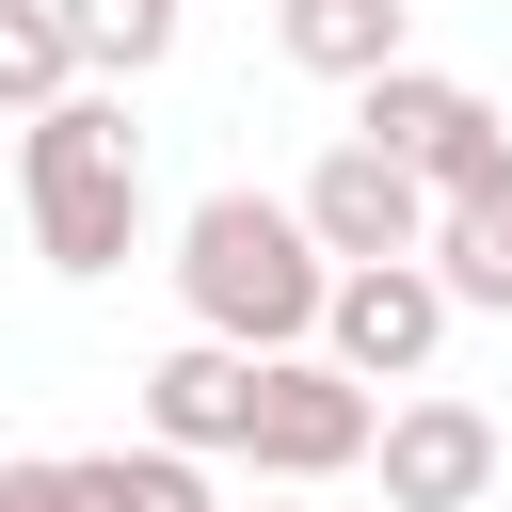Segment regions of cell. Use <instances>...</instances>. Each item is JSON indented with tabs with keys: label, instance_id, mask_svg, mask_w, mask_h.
I'll return each instance as SVG.
<instances>
[{
	"label": "cell",
	"instance_id": "cell-2",
	"mask_svg": "<svg viewBox=\"0 0 512 512\" xmlns=\"http://www.w3.org/2000/svg\"><path fill=\"white\" fill-rule=\"evenodd\" d=\"M176 288H192V336H240V352H304L320 336V288L336 256L304 240L288 192H208L176 224Z\"/></svg>",
	"mask_w": 512,
	"mask_h": 512
},
{
	"label": "cell",
	"instance_id": "cell-9",
	"mask_svg": "<svg viewBox=\"0 0 512 512\" xmlns=\"http://www.w3.org/2000/svg\"><path fill=\"white\" fill-rule=\"evenodd\" d=\"M464 112H480V96L432 80V64H368V80H352V144H384V160H416V176L464 144Z\"/></svg>",
	"mask_w": 512,
	"mask_h": 512
},
{
	"label": "cell",
	"instance_id": "cell-11",
	"mask_svg": "<svg viewBox=\"0 0 512 512\" xmlns=\"http://www.w3.org/2000/svg\"><path fill=\"white\" fill-rule=\"evenodd\" d=\"M432 272H448V304H496V320H512V192L432 208Z\"/></svg>",
	"mask_w": 512,
	"mask_h": 512
},
{
	"label": "cell",
	"instance_id": "cell-8",
	"mask_svg": "<svg viewBox=\"0 0 512 512\" xmlns=\"http://www.w3.org/2000/svg\"><path fill=\"white\" fill-rule=\"evenodd\" d=\"M48 512H208V448H80L48 464Z\"/></svg>",
	"mask_w": 512,
	"mask_h": 512
},
{
	"label": "cell",
	"instance_id": "cell-1",
	"mask_svg": "<svg viewBox=\"0 0 512 512\" xmlns=\"http://www.w3.org/2000/svg\"><path fill=\"white\" fill-rule=\"evenodd\" d=\"M16 208H32V240H48V272H128V240H144V128H128V96H48V112H16Z\"/></svg>",
	"mask_w": 512,
	"mask_h": 512
},
{
	"label": "cell",
	"instance_id": "cell-7",
	"mask_svg": "<svg viewBox=\"0 0 512 512\" xmlns=\"http://www.w3.org/2000/svg\"><path fill=\"white\" fill-rule=\"evenodd\" d=\"M240 400H256V352L240 336H176L144 368V432L160 448H240Z\"/></svg>",
	"mask_w": 512,
	"mask_h": 512
},
{
	"label": "cell",
	"instance_id": "cell-10",
	"mask_svg": "<svg viewBox=\"0 0 512 512\" xmlns=\"http://www.w3.org/2000/svg\"><path fill=\"white\" fill-rule=\"evenodd\" d=\"M400 16H416V0H272V32H288L304 80H368V64H400Z\"/></svg>",
	"mask_w": 512,
	"mask_h": 512
},
{
	"label": "cell",
	"instance_id": "cell-15",
	"mask_svg": "<svg viewBox=\"0 0 512 512\" xmlns=\"http://www.w3.org/2000/svg\"><path fill=\"white\" fill-rule=\"evenodd\" d=\"M0 512H48V464H16V448H0Z\"/></svg>",
	"mask_w": 512,
	"mask_h": 512
},
{
	"label": "cell",
	"instance_id": "cell-12",
	"mask_svg": "<svg viewBox=\"0 0 512 512\" xmlns=\"http://www.w3.org/2000/svg\"><path fill=\"white\" fill-rule=\"evenodd\" d=\"M64 48H80V80H144V64H176V0H64Z\"/></svg>",
	"mask_w": 512,
	"mask_h": 512
},
{
	"label": "cell",
	"instance_id": "cell-13",
	"mask_svg": "<svg viewBox=\"0 0 512 512\" xmlns=\"http://www.w3.org/2000/svg\"><path fill=\"white\" fill-rule=\"evenodd\" d=\"M80 80V48H64V0H0V128L16 112H48Z\"/></svg>",
	"mask_w": 512,
	"mask_h": 512
},
{
	"label": "cell",
	"instance_id": "cell-4",
	"mask_svg": "<svg viewBox=\"0 0 512 512\" xmlns=\"http://www.w3.org/2000/svg\"><path fill=\"white\" fill-rule=\"evenodd\" d=\"M320 352H336L352 384H416V368L448 352V272H432V256H336Z\"/></svg>",
	"mask_w": 512,
	"mask_h": 512
},
{
	"label": "cell",
	"instance_id": "cell-3",
	"mask_svg": "<svg viewBox=\"0 0 512 512\" xmlns=\"http://www.w3.org/2000/svg\"><path fill=\"white\" fill-rule=\"evenodd\" d=\"M368 432H384V400L336 352H256V400H240V464L256 480H352Z\"/></svg>",
	"mask_w": 512,
	"mask_h": 512
},
{
	"label": "cell",
	"instance_id": "cell-6",
	"mask_svg": "<svg viewBox=\"0 0 512 512\" xmlns=\"http://www.w3.org/2000/svg\"><path fill=\"white\" fill-rule=\"evenodd\" d=\"M368 464H384V512H480L496 496V416L480 400H400L368 432Z\"/></svg>",
	"mask_w": 512,
	"mask_h": 512
},
{
	"label": "cell",
	"instance_id": "cell-14",
	"mask_svg": "<svg viewBox=\"0 0 512 512\" xmlns=\"http://www.w3.org/2000/svg\"><path fill=\"white\" fill-rule=\"evenodd\" d=\"M464 192H512V128L496 112H464V144L432 160V208H464Z\"/></svg>",
	"mask_w": 512,
	"mask_h": 512
},
{
	"label": "cell",
	"instance_id": "cell-5",
	"mask_svg": "<svg viewBox=\"0 0 512 512\" xmlns=\"http://www.w3.org/2000/svg\"><path fill=\"white\" fill-rule=\"evenodd\" d=\"M320 256H432V176L384 160V144H320V176L288 192Z\"/></svg>",
	"mask_w": 512,
	"mask_h": 512
}]
</instances>
